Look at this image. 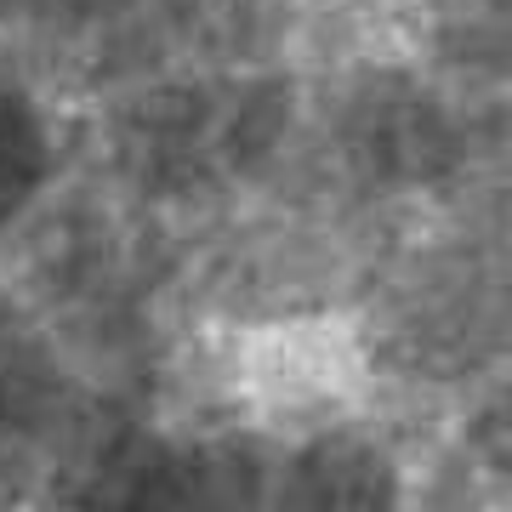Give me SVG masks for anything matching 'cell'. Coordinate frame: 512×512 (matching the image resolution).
Wrapping results in <instances>:
<instances>
[{
	"mask_svg": "<svg viewBox=\"0 0 512 512\" xmlns=\"http://www.w3.org/2000/svg\"><path fill=\"white\" fill-rule=\"evenodd\" d=\"M308 126V69H160L80 97L74 165L120 205L200 228L285 177Z\"/></svg>",
	"mask_w": 512,
	"mask_h": 512,
	"instance_id": "6da1fadb",
	"label": "cell"
},
{
	"mask_svg": "<svg viewBox=\"0 0 512 512\" xmlns=\"http://www.w3.org/2000/svg\"><path fill=\"white\" fill-rule=\"evenodd\" d=\"M490 148L495 120L416 57L348 52L308 69L302 160L387 217L461 194Z\"/></svg>",
	"mask_w": 512,
	"mask_h": 512,
	"instance_id": "7a4b0ae2",
	"label": "cell"
},
{
	"mask_svg": "<svg viewBox=\"0 0 512 512\" xmlns=\"http://www.w3.org/2000/svg\"><path fill=\"white\" fill-rule=\"evenodd\" d=\"M370 365L410 387L490 376L512 353V222L461 217L399 234L359 296Z\"/></svg>",
	"mask_w": 512,
	"mask_h": 512,
	"instance_id": "3957f363",
	"label": "cell"
},
{
	"mask_svg": "<svg viewBox=\"0 0 512 512\" xmlns=\"http://www.w3.org/2000/svg\"><path fill=\"white\" fill-rule=\"evenodd\" d=\"M274 450L234 421L103 404L46 478V512H262Z\"/></svg>",
	"mask_w": 512,
	"mask_h": 512,
	"instance_id": "277c9868",
	"label": "cell"
},
{
	"mask_svg": "<svg viewBox=\"0 0 512 512\" xmlns=\"http://www.w3.org/2000/svg\"><path fill=\"white\" fill-rule=\"evenodd\" d=\"M313 0H137L63 80L80 103L160 69H268L302 63Z\"/></svg>",
	"mask_w": 512,
	"mask_h": 512,
	"instance_id": "5b68a950",
	"label": "cell"
},
{
	"mask_svg": "<svg viewBox=\"0 0 512 512\" xmlns=\"http://www.w3.org/2000/svg\"><path fill=\"white\" fill-rule=\"evenodd\" d=\"M103 410L46 319L0 285V507L46 484L74 433Z\"/></svg>",
	"mask_w": 512,
	"mask_h": 512,
	"instance_id": "8992f818",
	"label": "cell"
},
{
	"mask_svg": "<svg viewBox=\"0 0 512 512\" xmlns=\"http://www.w3.org/2000/svg\"><path fill=\"white\" fill-rule=\"evenodd\" d=\"M74 177V109L46 69L0 52V256Z\"/></svg>",
	"mask_w": 512,
	"mask_h": 512,
	"instance_id": "52a82bcc",
	"label": "cell"
},
{
	"mask_svg": "<svg viewBox=\"0 0 512 512\" xmlns=\"http://www.w3.org/2000/svg\"><path fill=\"white\" fill-rule=\"evenodd\" d=\"M404 473L399 456L370 427L330 421L274 456L262 512H399Z\"/></svg>",
	"mask_w": 512,
	"mask_h": 512,
	"instance_id": "ba28073f",
	"label": "cell"
},
{
	"mask_svg": "<svg viewBox=\"0 0 512 512\" xmlns=\"http://www.w3.org/2000/svg\"><path fill=\"white\" fill-rule=\"evenodd\" d=\"M131 6L137 0H0V52H18L63 86L74 63L114 23H126Z\"/></svg>",
	"mask_w": 512,
	"mask_h": 512,
	"instance_id": "9c48e42d",
	"label": "cell"
},
{
	"mask_svg": "<svg viewBox=\"0 0 512 512\" xmlns=\"http://www.w3.org/2000/svg\"><path fill=\"white\" fill-rule=\"evenodd\" d=\"M433 512H512V376L467 416L461 456L439 478Z\"/></svg>",
	"mask_w": 512,
	"mask_h": 512,
	"instance_id": "30bf717a",
	"label": "cell"
},
{
	"mask_svg": "<svg viewBox=\"0 0 512 512\" xmlns=\"http://www.w3.org/2000/svg\"><path fill=\"white\" fill-rule=\"evenodd\" d=\"M313 6H336V0H313Z\"/></svg>",
	"mask_w": 512,
	"mask_h": 512,
	"instance_id": "8fae6325",
	"label": "cell"
}]
</instances>
